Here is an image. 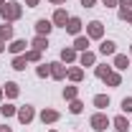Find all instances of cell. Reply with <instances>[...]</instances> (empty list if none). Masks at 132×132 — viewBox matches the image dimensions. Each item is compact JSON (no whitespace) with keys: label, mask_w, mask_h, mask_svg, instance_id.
<instances>
[{"label":"cell","mask_w":132,"mask_h":132,"mask_svg":"<svg viewBox=\"0 0 132 132\" xmlns=\"http://www.w3.org/2000/svg\"><path fill=\"white\" fill-rule=\"evenodd\" d=\"M0 18H3L5 23L18 20V18H20V5H18V3H8V5H3V8H0Z\"/></svg>","instance_id":"obj_1"},{"label":"cell","mask_w":132,"mask_h":132,"mask_svg":"<svg viewBox=\"0 0 132 132\" xmlns=\"http://www.w3.org/2000/svg\"><path fill=\"white\" fill-rule=\"evenodd\" d=\"M92 127H94L97 132H104L107 127H109V117H104L102 112H97V114L92 117Z\"/></svg>","instance_id":"obj_2"},{"label":"cell","mask_w":132,"mask_h":132,"mask_svg":"<svg viewBox=\"0 0 132 132\" xmlns=\"http://www.w3.org/2000/svg\"><path fill=\"white\" fill-rule=\"evenodd\" d=\"M86 36H89V38H102V36H104V26H102L99 20H92V23L86 26Z\"/></svg>","instance_id":"obj_3"},{"label":"cell","mask_w":132,"mask_h":132,"mask_svg":"<svg viewBox=\"0 0 132 132\" xmlns=\"http://www.w3.org/2000/svg\"><path fill=\"white\" fill-rule=\"evenodd\" d=\"M51 28H53V23H51V20H46V18H41V20L36 23V33H38V36H48Z\"/></svg>","instance_id":"obj_4"},{"label":"cell","mask_w":132,"mask_h":132,"mask_svg":"<svg viewBox=\"0 0 132 132\" xmlns=\"http://www.w3.org/2000/svg\"><path fill=\"white\" fill-rule=\"evenodd\" d=\"M99 53H104V56H114V53H117V43H114V41H102Z\"/></svg>","instance_id":"obj_5"},{"label":"cell","mask_w":132,"mask_h":132,"mask_svg":"<svg viewBox=\"0 0 132 132\" xmlns=\"http://www.w3.org/2000/svg\"><path fill=\"white\" fill-rule=\"evenodd\" d=\"M48 66H51V76H53V79H64L66 76V66L64 64L53 61V64H48Z\"/></svg>","instance_id":"obj_6"},{"label":"cell","mask_w":132,"mask_h":132,"mask_svg":"<svg viewBox=\"0 0 132 132\" xmlns=\"http://www.w3.org/2000/svg\"><path fill=\"white\" fill-rule=\"evenodd\" d=\"M33 114H36L33 107H20V109H18V119H20L23 125H28V122L33 119Z\"/></svg>","instance_id":"obj_7"},{"label":"cell","mask_w":132,"mask_h":132,"mask_svg":"<svg viewBox=\"0 0 132 132\" xmlns=\"http://www.w3.org/2000/svg\"><path fill=\"white\" fill-rule=\"evenodd\" d=\"M66 31L71 33V36H79V31H81V20H79V18H69V23H66Z\"/></svg>","instance_id":"obj_8"},{"label":"cell","mask_w":132,"mask_h":132,"mask_svg":"<svg viewBox=\"0 0 132 132\" xmlns=\"http://www.w3.org/2000/svg\"><path fill=\"white\" fill-rule=\"evenodd\" d=\"M53 23H56V26H64V28H66V23H69V15H66V10H61V8H59V10L53 13Z\"/></svg>","instance_id":"obj_9"},{"label":"cell","mask_w":132,"mask_h":132,"mask_svg":"<svg viewBox=\"0 0 132 132\" xmlns=\"http://www.w3.org/2000/svg\"><path fill=\"white\" fill-rule=\"evenodd\" d=\"M74 48H76V51H86V48H89V36H76Z\"/></svg>","instance_id":"obj_10"},{"label":"cell","mask_w":132,"mask_h":132,"mask_svg":"<svg viewBox=\"0 0 132 132\" xmlns=\"http://www.w3.org/2000/svg\"><path fill=\"white\" fill-rule=\"evenodd\" d=\"M26 46H28L26 41H13V43H10L8 48H10V53H15V56H20V53L26 51Z\"/></svg>","instance_id":"obj_11"},{"label":"cell","mask_w":132,"mask_h":132,"mask_svg":"<svg viewBox=\"0 0 132 132\" xmlns=\"http://www.w3.org/2000/svg\"><path fill=\"white\" fill-rule=\"evenodd\" d=\"M41 119H43V125H46V122H56V119H59V112H56V109H43V112H41Z\"/></svg>","instance_id":"obj_12"},{"label":"cell","mask_w":132,"mask_h":132,"mask_svg":"<svg viewBox=\"0 0 132 132\" xmlns=\"http://www.w3.org/2000/svg\"><path fill=\"white\" fill-rule=\"evenodd\" d=\"M8 38H13V26L10 23H3L0 26V41H8Z\"/></svg>","instance_id":"obj_13"},{"label":"cell","mask_w":132,"mask_h":132,"mask_svg":"<svg viewBox=\"0 0 132 132\" xmlns=\"http://www.w3.org/2000/svg\"><path fill=\"white\" fill-rule=\"evenodd\" d=\"M79 61H81V66H94V61H97V56H94L92 51H84Z\"/></svg>","instance_id":"obj_14"},{"label":"cell","mask_w":132,"mask_h":132,"mask_svg":"<svg viewBox=\"0 0 132 132\" xmlns=\"http://www.w3.org/2000/svg\"><path fill=\"white\" fill-rule=\"evenodd\" d=\"M33 48H36V51L48 48V41H46V36H36V38H33Z\"/></svg>","instance_id":"obj_15"},{"label":"cell","mask_w":132,"mask_h":132,"mask_svg":"<svg viewBox=\"0 0 132 132\" xmlns=\"http://www.w3.org/2000/svg\"><path fill=\"white\" fill-rule=\"evenodd\" d=\"M114 66L117 69H127V66H130V59H127L125 53H117L114 56Z\"/></svg>","instance_id":"obj_16"},{"label":"cell","mask_w":132,"mask_h":132,"mask_svg":"<svg viewBox=\"0 0 132 132\" xmlns=\"http://www.w3.org/2000/svg\"><path fill=\"white\" fill-rule=\"evenodd\" d=\"M94 107H99V109L109 107V97H107V94H97V97H94Z\"/></svg>","instance_id":"obj_17"},{"label":"cell","mask_w":132,"mask_h":132,"mask_svg":"<svg viewBox=\"0 0 132 132\" xmlns=\"http://www.w3.org/2000/svg\"><path fill=\"white\" fill-rule=\"evenodd\" d=\"M74 59H76V48H64L61 51V61L69 64V61H74Z\"/></svg>","instance_id":"obj_18"},{"label":"cell","mask_w":132,"mask_h":132,"mask_svg":"<svg viewBox=\"0 0 132 132\" xmlns=\"http://www.w3.org/2000/svg\"><path fill=\"white\" fill-rule=\"evenodd\" d=\"M114 127L119 132H127V127H130V125H127V119H125V117L119 114V117H114Z\"/></svg>","instance_id":"obj_19"},{"label":"cell","mask_w":132,"mask_h":132,"mask_svg":"<svg viewBox=\"0 0 132 132\" xmlns=\"http://www.w3.org/2000/svg\"><path fill=\"white\" fill-rule=\"evenodd\" d=\"M5 94H8L10 99L18 97V84H15V81H8V84H5Z\"/></svg>","instance_id":"obj_20"},{"label":"cell","mask_w":132,"mask_h":132,"mask_svg":"<svg viewBox=\"0 0 132 132\" xmlns=\"http://www.w3.org/2000/svg\"><path fill=\"white\" fill-rule=\"evenodd\" d=\"M26 64H28V59H26V56H15V59H13V69H18V71H23Z\"/></svg>","instance_id":"obj_21"},{"label":"cell","mask_w":132,"mask_h":132,"mask_svg":"<svg viewBox=\"0 0 132 132\" xmlns=\"http://www.w3.org/2000/svg\"><path fill=\"white\" fill-rule=\"evenodd\" d=\"M0 112H3V117H13V114H18V109L13 107V104H3V107H0Z\"/></svg>","instance_id":"obj_22"},{"label":"cell","mask_w":132,"mask_h":132,"mask_svg":"<svg viewBox=\"0 0 132 132\" xmlns=\"http://www.w3.org/2000/svg\"><path fill=\"white\" fill-rule=\"evenodd\" d=\"M69 79H71V81H81L84 71H81V69H71V71H69Z\"/></svg>","instance_id":"obj_23"},{"label":"cell","mask_w":132,"mask_h":132,"mask_svg":"<svg viewBox=\"0 0 132 132\" xmlns=\"http://www.w3.org/2000/svg\"><path fill=\"white\" fill-rule=\"evenodd\" d=\"M109 74H112V71H109V66H107V64H104V66H97V76H99V79H107Z\"/></svg>","instance_id":"obj_24"},{"label":"cell","mask_w":132,"mask_h":132,"mask_svg":"<svg viewBox=\"0 0 132 132\" xmlns=\"http://www.w3.org/2000/svg\"><path fill=\"white\" fill-rule=\"evenodd\" d=\"M36 74H38L41 79H43V76H48V74H51V66H48V64H41L38 69H36Z\"/></svg>","instance_id":"obj_25"},{"label":"cell","mask_w":132,"mask_h":132,"mask_svg":"<svg viewBox=\"0 0 132 132\" xmlns=\"http://www.w3.org/2000/svg\"><path fill=\"white\" fill-rule=\"evenodd\" d=\"M104 81L109 84V86H119V81H122V79H119V74H109V76H107Z\"/></svg>","instance_id":"obj_26"},{"label":"cell","mask_w":132,"mask_h":132,"mask_svg":"<svg viewBox=\"0 0 132 132\" xmlns=\"http://www.w3.org/2000/svg\"><path fill=\"white\" fill-rule=\"evenodd\" d=\"M69 109H71L74 114H79V112H81V109H84V104H81V102H79V99H71V107H69Z\"/></svg>","instance_id":"obj_27"},{"label":"cell","mask_w":132,"mask_h":132,"mask_svg":"<svg viewBox=\"0 0 132 132\" xmlns=\"http://www.w3.org/2000/svg\"><path fill=\"white\" fill-rule=\"evenodd\" d=\"M76 92H79L76 86H66V89H64V97L66 99H76Z\"/></svg>","instance_id":"obj_28"},{"label":"cell","mask_w":132,"mask_h":132,"mask_svg":"<svg viewBox=\"0 0 132 132\" xmlns=\"http://www.w3.org/2000/svg\"><path fill=\"white\" fill-rule=\"evenodd\" d=\"M26 59H28V61H38V59H41V51H26Z\"/></svg>","instance_id":"obj_29"},{"label":"cell","mask_w":132,"mask_h":132,"mask_svg":"<svg viewBox=\"0 0 132 132\" xmlns=\"http://www.w3.org/2000/svg\"><path fill=\"white\" fill-rule=\"evenodd\" d=\"M122 109H125V112H132V97L130 99H127V97L122 99Z\"/></svg>","instance_id":"obj_30"},{"label":"cell","mask_w":132,"mask_h":132,"mask_svg":"<svg viewBox=\"0 0 132 132\" xmlns=\"http://www.w3.org/2000/svg\"><path fill=\"white\" fill-rule=\"evenodd\" d=\"M119 18H122V20H130V23H132V10H119Z\"/></svg>","instance_id":"obj_31"},{"label":"cell","mask_w":132,"mask_h":132,"mask_svg":"<svg viewBox=\"0 0 132 132\" xmlns=\"http://www.w3.org/2000/svg\"><path fill=\"white\" fill-rule=\"evenodd\" d=\"M119 5H122V10H130V8H132V0H119Z\"/></svg>","instance_id":"obj_32"},{"label":"cell","mask_w":132,"mask_h":132,"mask_svg":"<svg viewBox=\"0 0 132 132\" xmlns=\"http://www.w3.org/2000/svg\"><path fill=\"white\" fill-rule=\"evenodd\" d=\"M94 3H97V0H81V5H84V8H94Z\"/></svg>","instance_id":"obj_33"},{"label":"cell","mask_w":132,"mask_h":132,"mask_svg":"<svg viewBox=\"0 0 132 132\" xmlns=\"http://www.w3.org/2000/svg\"><path fill=\"white\" fill-rule=\"evenodd\" d=\"M102 3H104L107 8H112V5H117V3H119V0H102Z\"/></svg>","instance_id":"obj_34"},{"label":"cell","mask_w":132,"mask_h":132,"mask_svg":"<svg viewBox=\"0 0 132 132\" xmlns=\"http://www.w3.org/2000/svg\"><path fill=\"white\" fill-rule=\"evenodd\" d=\"M26 3H28V5H31V8H36V5H38V3H41V0H26Z\"/></svg>","instance_id":"obj_35"},{"label":"cell","mask_w":132,"mask_h":132,"mask_svg":"<svg viewBox=\"0 0 132 132\" xmlns=\"http://www.w3.org/2000/svg\"><path fill=\"white\" fill-rule=\"evenodd\" d=\"M51 3H53V5H61V3H66V0H51Z\"/></svg>","instance_id":"obj_36"},{"label":"cell","mask_w":132,"mask_h":132,"mask_svg":"<svg viewBox=\"0 0 132 132\" xmlns=\"http://www.w3.org/2000/svg\"><path fill=\"white\" fill-rule=\"evenodd\" d=\"M0 132H10V127H0Z\"/></svg>","instance_id":"obj_37"},{"label":"cell","mask_w":132,"mask_h":132,"mask_svg":"<svg viewBox=\"0 0 132 132\" xmlns=\"http://www.w3.org/2000/svg\"><path fill=\"white\" fill-rule=\"evenodd\" d=\"M0 51H5V46H3V41H0Z\"/></svg>","instance_id":"obj_38"},{"label":"cell","mask_w":132,"mask_h":132,"mask_svg":"<svg viewBox=\"0 0 132 132\" xmlns=\"http://www.w3.org/2000/svg\"><path fill=\"white\" fill-rule=\"evenodd\" d=\"M3 3H5V0H0V8H3Z\"/></svg>","instance_id":"obj_39"},{"label":"cell","mask_w":132,"mask_h":132,"mask_svg":"<svg viewBox=\"0 0 132 132\" xmlns=\"http://www.w3.org/2000/svg\"><path fill=\"white\" fill-rule=\"evenodd\" d=\"M0 99H3V89H0Z\"/></svg>","instance_id":"obj_40"},{"label":"cell","mask_w":132,"mask_h":132,"mask_svg":"<svg viewBox=\"0 0 132 132\" xmlns=\"http://www.w3.org/2000/svg\"><path fill=\"white\" fill-rule=\"evenodd\" d=\"M130 51H132V48H130Z\"/></svg>","instance_id":"obj_41"}]
</instances>
